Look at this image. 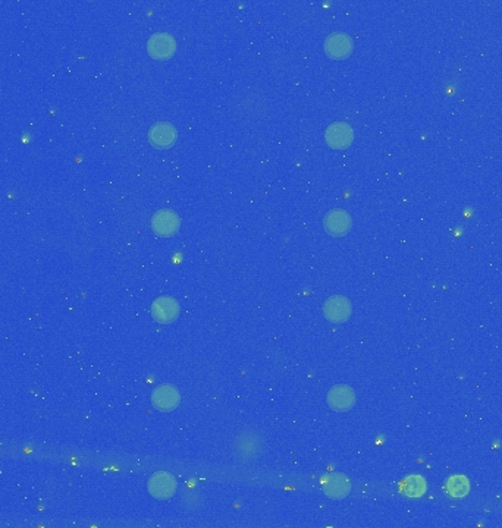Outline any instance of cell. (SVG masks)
Segmentation results:
<instances>
[{
    "label": "cell",
    "mask_w": 502,
    "mask_h": 528,
    "mask_svg": "<svg viewBox=\"0 0 502 528\" xmlns=\"http://www.w3.org/2000/svg\"><path fill=\"white\" fill-rule=\"evenodd\" d=\"M147 51L153 59L166 61L176 51V40L169 33H154L147 41Z\"/></svg>",
    "instance_id": "cell-1"
},
{
    "label": "cell",
    "mask_w": 502,
    "mask_h": 528,
    "mask_svg": "<svg viewBox=\"0 0 502 528\" xmlns=\"http://www.w3.org/2000/svg\"><path fill=\"white\" fill-rule=\"evenodd\" d=\"M325 140L331 148H348L354 141V131L346 122H333L325 131Z\"/></svg>",
    "instance_id": "cell-2"
},
{
    "label": "cell",
    "mask_w": 502,
    "mask_h": 528,
    "mask_svg": "<svg viewBox=\"0 0 502 528\" xmlns=\"http://www.w3.org/2000/svg\"><path fill=\"white\" fill-rule=\"evenodd\" d=\"M325 51L332 59H346L351 55L354 43L353 39L346 33H332L325 40Z\"/></svg>",
    "instance_id": "cell-3"
},
{
    "label": "cell",
    "mask_w": 502,
    "mask_h": 528,
    "mask_svg": "<svg viewBox=\"0 0 502 528\" xmlns=\"http://www.w3.org/2000/svg\"><path fill=\"white\" fill-rule=\"evenodd\" d=\"M351 303L342 295H333L323 304V314L332 323H346L351 315Z\"/></svg>",
    "instance_id": "cell-4"
},
{
    "label": "cell",
    "mask_w": 502,
    "mask_h": 528,
    "mask_svg": "<svg viewBox=\"0 0 502 528\" xmlns=\"http://www.w3.org/2000/svg\"><path fill=\"white\" fill-rule=\"evenodd\" d=\"M178 138V131L171 122H156L149 129V141L156 148H169Z\"/></svg>",
    "instance_id": "cell-5"
},
{
    "label": "cell",
    "mask_w": 502,
    "mask_h": 528,
    "mask_svg": "<svg viewBox=\"0 0 502 528\" xmlns=\"http://www.w3.org/2000/svg\"><path fill=\"white\" fill-rule=\"evenodd\" d=\"M153 319L161 325L174 323L179 315V304L172 297H161L151 304Z\"/></svg>",
    "instance_id": "cell-6"
},
{
    "label": "cell",
    "mask_w": 502,
    "mask_h": 528,
    "mask_svg": "<svg viewBox=\"0 0 502 528\" xmlns=\"http://www.w3.org/2000/svg\"><path fill=\"white\" fill-rule=\"evenodd\" d=\"M149 492L154 499L166 500L176 492V482L169 472H156L149 480Z\"/></svg>",
    "instance_id": "cell-7"
},
{
    "label": "cell",
    "mask_w": 502,
    "mask_h": 528,
    "mask_svg": "<svg viewBox=\"0 0 502 528\" xmlns=\"http://www.w3.org/2000/svg\"><path fill=\"white\" fill-rule=\"evenodd\" d=\"M154 233L161 236H172L181 228V219L172 210H159L151 218Z\"/></svg>",
    "instance_id": "cell-8"
},
{
    "label": "cell",
    "mask_w": 502,
    "mask_h": 528,
    "mask_svg": "<svg viewBox=\"0 0 502 528\" xmlns=\"http://www.w3.org/2000/svg\"><path fill=\"white\" fill-rule=\"evenodd\" d=\"M323 226L325 230L332 235V236H343L346 233L350 232L353 226V219L350 216L348 211L335 208L331 210L329 213L323 219Z\"/></svg>",
    "instance_id": "cell-9"
},
{
    "label": "cell",
    "mask_w": 502,
    "mask_h": 528,
    "mask_svg": "<svg viewBox=\"0 0 502 528\" xmlns=\"http://www.w3.org/2000/svg\"><path fill=\"white\" fill-rule=\"evenodd\" d=\"M179 402H181L179 392L174 386H169V385L159 386L157 389H154L151 395L153 407L164 412L175 410L179 405Z\"/></svg>",
    "instance_id": "cell-10"
},
{
    "label": "cell",
    "mask_w": 502,
    "mask_h": 528,
    "mask_svg": "<svg viewBox=\"0 0 502 528\" xmlns=\"http://www.w3.org/2000/svg\"><path fill=\"white\" fill-rule=\"evenodd\" d=\"M328 404L335 411H348L356 404V392L350 386H335L328 393Z\"/></svg>",
    "instance_id": "cell-11"
},
{
    "label": "cell",
    "mask_w": 502,
    "mask_h": 528,
    "mask_svg": "<svg viewBox=\"0 0 502 528\" xmlns=\"http://www.w3.org/2000/svg\"><path fill=\"white\" fill-rule=\"evenodd\" d=\"M323 492L328 497L333 500H341L351 492V483L347 475L343 474H332L328 477L326 483L323 484Z\"/></svg>",
    "instance_id": "cell-12"
},
{
    "label": "cell",
    "mask_w": 502,
    "mask_h": 528,
    "mask_svg": "<svg viewBox=\"0 0 502 528\" xmlns=\"http://www.w3.org/2000/svg\"><path fill=\"white\" fill-rule=\"evenodd\" d=\"M428 486L426 482L420 475H408L403 483V493L408 497H421L425 494Z\"/></svg>",
    "instance_id": "cell-13"
},
{
    "label": "cell",
    "mask_w": 502,
    "mask_h": 528,
    "mask_svg": "<svg viewBox=\"0 0 502 528\" xmlns=\"http://www.w3.org/2000/svg\"><path fill=\"white\" fill-rule=\"evenodd\" d=\"M470 484L464 475H453L446 483V492L453 497H464L468 493Z\"/></svg>",
    "instance_id": "cell-14"
}]
</instances>
